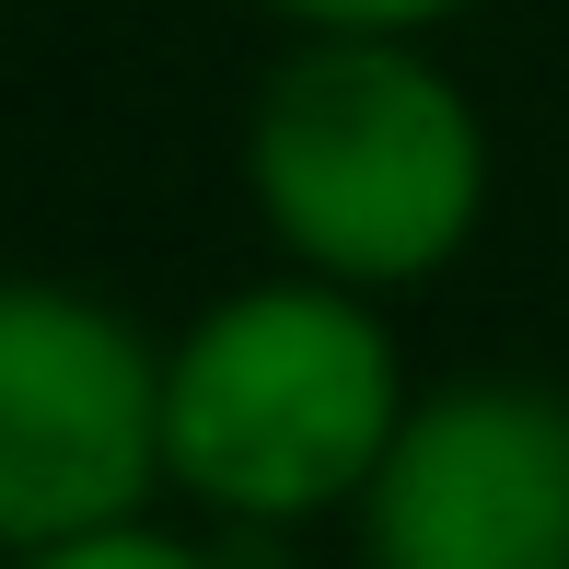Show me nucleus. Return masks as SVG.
<instances>
[{
  "mask_svg": "<svg viewBox=\"0 0 569 569\" xmlns=\"http://www.w3.org/2000/svg\"><path fill=\"white\" fill-rule=\"evenodd\" d=\"M244 187L315 279L396 291L465 256L488 210V128L407 36H302L256 82Z\"/></svg>",
  "mask_w": 569,
  "mask_h": 569,
  "instance_id": "nucleus-1",
  "label": "nucleus"
},
{
  "mask_svg": "<svg viewBox=\"0 0 569 569\" xmlns=\"http://www.w3.org/2000/svg\"><path fill=\"white\" fill-rule=\"evenodd\" d=\"M407 419L383 315L349 279H256L163 349V477L232 523H315L372 488Z\"/></svg>",
  "mask_w": 569,
  "mask_h": 569,
  "instance_id": "nucleus-2",
  "label": "nucleus"
},
{
  "mask_svg": "<svg viewBox=\"0 0 569 569\" xmlns=\"http://www.w3.org/2000/svg\"><path fill=\"white\" fill-rule=\"evenodd\" d=\"M163 488V349L93 291L0 279V558L140 523Z\"/></svg>",
  "mask_w": 569,
  "mask_h": 569,
  "instance_id": "nucleus-3",
  "label": "nucleus"
},
{
  "mask_svg": "<svg viewBox=\"0 0 569 569\" xmlns=\"http://www.w3.org/2000/svg\"><path fill=\"white\" fill-rule=\"evenodd\" d=\"M372 569H569V396L558 383H442L396 419L360 488Z\"/></svg>",
  "mask_w": 569,
  "mask_h": 569,
  "instance_id": "nucleus-4",
  "label": "nucleus"
},
{
  "mask_svg": "<svg viewBox=\"0 0 569 569\" xmlns=\"http://www.w3.org/2000/svg\"><path fill=\"white\" fill-rule=\"evenodd\" d=\"M23 569H221L187 535H151V523H106V535H70V547H36Z\"/></svg>",
  "mask_w": 569,
  "mask_h": 569,
  "instance_id": "nucleus-5",
  "label": "nucleus"
},
{
  "mask_svg": "<svg viewBox=\"0 0 569 569\" xmlns=\"http://www.w3.org/2000/svg\"><path fill=\"white\" fill-rule=\"evenodd\" d=\"M268 12H291L302 36H419V23L465 12V0H268Z\"/></svg>",
  "mask_w": 569,
  "mask_h": 569,
  "instance_id": "nucleus-6",
  "label": "nucleus"
}]
</instances>
